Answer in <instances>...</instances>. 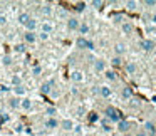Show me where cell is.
<instances>
[{
	"mask_svg": "<svg viewBox=\"0 0 156 136\" xmlns=\"http://www.w3.org/2000/svg\"><path fill=\"white\" fill-rule=\"evenodd\" d=\"M104 114H106V118H108L111 123H119V121H122V114H121V113H119L116 108H112V106H108V108L104 109Z\"/></svg>",
	"mask_w": 156,
	"mask_h": 136,
	"instance_id": "6da1fadb",
	"label": "cell"
},
{
	"mask_svg": "<svg viewBox=\"0 0 156 136\" xmlns=\"http://www.w3.org/2000/svg\"><path fill=\"white\" fill-rule=\"evenodd\" d=\"M76 45H77L79 49H89V51H92V49H94V42L87 41L86 37H77Z\"/></svg>",
	"mask_w": 156,
	"mask_h": 136,
	"instance_id": "7a4b0ae2",
	"label": "cell"
},
{
	"mask_svg": "<svg viewBox=\"0 0 156 136\" xmlns=\"http://www.w3.org/2000/svg\"><path fill=\"white\" fill-rule=\"evenodd\" d=\"M154 47H156V44H154V41H151V39H144V41H141V49L143 51L151 52V51H154Z\"/></svg>",
	"mask_w": 156,
	"mask_h": 136,
	"instance_id": "3957f363",
	"label": "cell"
},
{
	"mask_svg": "<svg viewBox=\"0 0 156 136\" xmlns=\"http://www.w3.org/2000/svg\"><path fill=\"white\" fill-rule=\"evenodd\" d=\"M79 24H81V22H79V19H76V17H69L67 19V30H77L79 29Z\"/></svg>",
	"mask_w": 156,
	"mask_h": 136,
	"instance_id": "277c9868",
	"label": "cell"
},
{
	"mask_svg": "<svg viewBox=\"0 0 156 136\" xmlns=\"http://www.w3.org/2000/svg\"><path fill=\"white\" fill-rule=\"evenodd\" d=\"M143 131L146 133V134H151V136H154L156 134V124L153 121H146L144 123V129Z\"/></svg>",
	"mask_w": 156,
	"mask_h": 136,
	"instance_id": "5b68a950",
	"label": "cell"
},
{
	"mask_svg": "<svg viewBox=\"0 0 156 136\" xmlns=\"http://www.w3.org/2000/svg\"><path fill=\"white\" fill-rule=\"evenodd\" d=\"M41 32H45V34H52L54 32V24L49 20H44L41 24Z\"/></svg>",
	"mask_w": 156,
	"mask_h": 136,
	"instance_id": "8992f818",
	"label": "cell"
},
{
	"mask_svg": "<svg viewBox=\"0 0 156 136\" xmlns=\"http://www.w3.org/2000/svg\"><path fill=\"white\" fill-rule=\"evenodd\" d=\"M37 25H39L37 19L30 17V20H29L27 24L24 25V27H25V32H35V29H37Z\"/></svg>",
	"mask_w": 156,
	"mask_h": 136,
	"instance_id": "52a82bcc",
	"label": "cell"
},
{
	"mask_svg": "<svg viewBox=\"0 0 156 136\" xmlns=\"http://www.w3.org/2000/svg\"><path fill=\"white\" fill-rule=\"evenodd\" d=\"M24 41H25V44H35L37 42V32H25Z\"/></svg>",
	"mask_w": 156,
	"mask_h": 136,
	"instance_id": "ba28073f",
	"label": "cell"
},
{
	"mask_svg": "<svg viewBox=\"0 0 156 136\" xmlns=\"http://www.w3.org/2000/svg\"><path fill=\"white\" fill-rule=\"evenodd\" d=\"M118 129H119L121 133H124V134H126V133H129V129H131V123L126 121V119H122V121L118 123Z\"/></svg>",
	"mask_w": 156,
	"mask_h": 136,
	"instance_id": "9c48e42d",
	"label": "cell"
},
{
	"mask_svg": "<svg viewBox=\"0 0 156 136\" xmlns=\"http://www.w3.org/2000/svg\"><path fill=\"white\" fill-rule=\"evenodd\" d=\"M89 30H91V27H89V24H87V22H81V24H79L77 32L81 34V37H86V35L89 34Z\"/></svg>",
	"mask_w": 156,
	"mask_h": 136,
	"instance_id": "30bf717a",
	"label": "cell"
},
{
	"mask_svg": "<svg viewBox=\"0 0 156 136\" xmlns=\"http://www.w3.org/2000/svg\"><path fill=\"white\" fill-rule=\"evenodd\" d=\"M61 126H62V129H64V131H72V129H74V121H72L71 118H66L64 121L61 123Z\"/></svg>",
	"mask_w": 156,
	"mask_h": 136,
	"instance_id": "8fae6325",
	"label": "cell"
},
{
	"mask_svg": "<svg viewBox=\"0 0 156 136\" xmlns=\"http://www.w3.org/2000/svg\"><path fill=\"white\" fill-rule=\"evenodd\" d=\"M94 71L96 72H104L106 71V61H102V59H96L94 61Z\"/></svg>",
	"mask_w": 156,
	"mask_h": 136,
	"instance_id": "7c38bea8",
	"label": "cell"
},
{
	"mask_svg": "<svg viewBox=\"0 0 156 136\" xmlns=\"http://www.w3.org/2000/svg\"><path fill=\"white\" fill-rule=\"evenodd\" d=\"M54 86V81H45L41 84V92L42 94H51V88Z\"/></svg>",
	"mask_w": 156,
	"mask_h": 136,
	"instance_id": "4fadbf2b",
	"label": "cell"
},
{
	"mask_svg": "<svg viewBox=\"0 0 156 136\" xmlns=\"http://www.w3.org/2000/svg\"><path fill=\"white\" fill-rule=\"evenodd\" d=\"M32 106H34V102H32V99H30V98H24V99H20V108H22V109H25V111H30Z\"/></svg>",
	"mask_w": 156,
	"mask_h": 136,
	"instance_id": "5bb4252c",
	"label": "cell"
},
{
	"mask_svg": "<svg viewBox=\"0 0 156 136\" xmlns=\"http://www.w3.org/2000/svg\"><path fill=\"white\" fill-rule=\"evenodd\" d=\"M71 79L74 82H82L84 81V74H82L81 71H72L71 72Z\"/></svg>",
	"mask_w": 156,
	"mask_h": 136,
	"instance_id": "9a60e30c",
	"label": "cell"
},
{
	"mask_svg": "<svg viewBox=\"0 0 156 136\" xmlns=\"http://www.w3.org/2000/svg\"><path fill=\"white\" fill-rule=\"evenodd\" d=\"M44 124H45V128H47V129H55V128L59 126V121H57L55 118H49L47 121L44 123Z\"/></svg>",
	"mask_w": 156,
	"mask_h": 136,
	"instance_id": "2e32d148",
	"label": "cell"
},
{
	"mask_svg": "<svg viewBox=\"0 0 156 136\" xmlns=\"http://www.w3.org/2000/svg\"><path fill=\"white\" fill-rule=\"evenodd\" d=\"M99 94L102 98H111V88L109 86H99Z\"/></svg>",
	"mask_w": 156,
	"mask_h": 136,
	"instance_id": "e0dca14e",
	"label": "cell"
},
{
	"mask_svg": "<svg viewBox=\"0 0 156 136\" xmlns=\"http://www.w3.org/2000/svg\"><path fill=\"white\" fill-rule=\"evenodd\" d=\"M14 89V92H15V96H25V92H27V88H25L24 84H20V86H15V88H12Z\"/></svg>",
	"mask_w": 156,
	"mask_h": 136,
	"instance_id": "ac0fdd59",
	"label": "cell"
},
{
	"mask_svg": "<svg viewBox=\"0 0 156 136\" xmlns=\"http://www.w3.org/2000/svg\"><path fill=\"white\" fill-rule=\"evenodd\" d=\"M41 12L42 14L45 15V17H52V15H54V9H52V5H44V7L41 9Z\"/></svg>",
	"mask_w": 156,
	"mask_h": 136,
	"instance_id": "d6986e66",
	"label": "cell"
},
{
	"mask_svg": "<svg viewBox=\"0 0 156 136\" xmlns=\"http://www.w3.org/2000/svg\"><path fill=\"white\" fill-rule=\"evenodd\" d=\"M122 32L124 34H131L133 30H134V25H133V22H122Z\"/></svg>",
	"mask_w": 156,
	"mask_h": 136,
	"instance_id": "ffe728a7",
	"label": "cell"
},
{
	"mask_svg": "<svg viewBox=\"0 0 156 136\" xmlns=\"http://www.w3.org/2000/svg\"><path fill=\"white\" fill-rule=\"evenodd\" d=\"M9 106H10L12 109H17V108H20V98H17V96H14V98H10V101H9Z\"/></svg>",
	"mask_w": 156,
	"mask_h": 136,
	"instance_id": "44dd1931",
	"label": "cell"
},
{
	"mask_svg": "<svg viewBox=\"0 0 156 136\" xmlns=\"http://www.w3.org/2000/svg\"><path fill=\"white\" fill-rule=\"evenodd\" d=\"M114 51H116V54H118L119 57H121V55L126 52V45L122 44V42H118V44L114 45Z\"/></svg>",
	"mask_w": 156,
	"mask_h": 136,
	"instance_id": "7402d4cb",
	"label": "cell"
},
{
	"mask_svg": "<svg viewBox=\"0 0 156 136\" xmlns=\"http://www.w3.org/2000/svg\"><path fill=\"white\" fill-rule=\"evenodd\" d=\"M29 20H30V15H29L27 12H22V14H19V24L25 25Z\"/></svg>",
	"mask_w": 156,
	"mask_h": 136,
	"instance_id": "603a6c76",
	"label": "cell"
},
{
	"mask_svg": "<svg viewBox=\"0 0 156 136\" xmlns=\"http://www.w3.org/2000/svg\"><path fill=\"white\" fill-rule=\"evenodd\" d=\"M121 96H122L124 99H131V98H133V89H131V88H122Z\"/></svg>",
	"mask_w": 156,
	"mask_h": 136,
	"instance_id": "cb8c5ba5",
	"label": "cell"
},
{
	"mask_svg": "<svg viewBox=\"0 0 156 136\" xmlns=\"http://www.w3.org/2000/svg\"><path fill=\"white\" fill-rule=\"evenodd\" d=\"M10 82H12V86H14V88H15V86H20L22 84V77L19 74H14L10 77Z\"/></svg>",
	"mask_w": 156,
	"mask_h": 136,
	"instance_id": "d4e9b609",
	"label": "cell"
},
{
	"mask_svg": "<svg viewBox=\"0 0 156 136\" xmlns=\"http://www.w3.org/2000/svg\"><path fill=\"white\" fill-rule=\"evenodd\" d=\"M136 64L134 62H128V64H126V72H128V74H134L136 72Z\"/></svg>",
	"mask_w": 156,
	"mask_h": 136,
	"instance_id": "484cf974",
	"label": "cell"
},
{
	"mask_svg": "<svg viewBox=\"0 0 156 136\" xmlns=\"http://www.w3.org/2000/svg\"><path fill=\"white\" fill-rule=\"evenodd\" d=\"M45 113H47L49 118H55V114H57V109H55L54 106H49V108L45 109Z\"/></svg>",
	"mask_w": 156,
	"mask_h": 136,
	"instance_id": "4316f807",
	"label": "cell"
},
{
	"mask_svg": "<svg viewBox=\"0 0 156 136\" xmlns=\"http://www.w3.org/2000/svg\"><path fill=\"white\" fill-rule=\"evenodd\" d=\"M136 7H138V2H134V0L126 2V9H128V10H136Z\"/></svg>",
	"mask_w": 156,
	"mask_h": 136,
	"instance_id": "83f0119b",
	"label": "cell"
},
{
	"mask_svg": "<svg viewBox=\"0 0 156 136\" xmlns=\"http://www.w3.org/2000/svg\"><path fill=\"white\" fill-rule=\"evenodd\" d=\"M111 64L114 66V67H119V66L122 64V59L119 57V55H116V57H112V59H111Z\"/></svg>",
	"mask_w": 156,
	"mask_h": 136,
	"instance_id": "f1b7e54d",
	"label": "cell"
},
{
	"mask_svg": "<svg viewBox=\"0 0 156 136\" xmlns=\"http://www.w3.org/2000/svg\"><path fill=\"white\" fill-rule=\"evenodd\" d=\"M86 5H87V4H86V2H77V4H76V12H84L86 10Z\"/></svg>",
	"mask_w": 156,
	"mask_h": 136,
	"instance_id": "f546056e",
	"label": "cell"
},
{
	"mask_svg": "<svg viewBox=\"0 0 156 136\" xmlns=\"http://www.w3.org/2000/svg\"><path fill=\"white\" fill-rule=\"evenodd\" d=\"M104 76L109 81H116V72L114 71H104Z\"/></svg>",
	"mask_w": 156,
	"mask_h": 136,
	"instance_id": "4dcf8cb0",
	"label": "cell"
},
{
	"mask_svg": "<svg viewBox=\"0 0 156 136\" xmlns=\"http://www.w3.org/2000/svg\"><path fill=\"white\" fill-rule=\"evenodd\" d=\"M37 39H39V41H49V39H51V34H45V32H39V34H37Z\"/></svg>",
	"mask_w": 156,
	"mask_h": 136,
	"instance_id": "1f68e13d",
	"label": "cell"
},
{
	"mask_svg": "<svg viewBox=\"0 0 156 136\" xmlns=\"http://www.w3.org/2000/svg\"><path fill=\"white\" fill-rule=\"evenodd\" d=\"M146 34L156 35V25H146Z\"/></svg>",
	"mask_w": 156,
	"mask_h": 136,
	"instance_id": "d6a6232c",
	"label": "cell"
},
{
	"mask_svg": "<svg viewBox=\"0 0 156 136\" xmlns=\"http://www.w3.org/2000/svg\"><path fill=\"white\" fill-rule=\"evenodd\" d=\"M91 5H92L94 9H102L104 2H102V0H92V2H91Z\"/></svg>",
	"mask_w": 156,
	"mask_h": 136,
	"instance_id": "836d02e7",
	"label": "cell"
},
{
	"mask_svg": "<svg viewBox=\"0 0 156 136\" xmlns=\"http://www.w3.org/2000/svg\"><path fill=\"white\" fill-rule=\"evenodd\" d=\"M87 118H89V121H91V123L99 121V114H98V113H89V116H87Z\"/></svg>",
	"mask_w": 156,
	"mask_h": 136,
	"instance_id": "e575fe53",
	"label": "cell"
},
{
	"mask_svg": "<svg viewBox=\"0 0 156 136\" xmlns=\"http://www.w3.org/2000/svg\"><path fill=\"white\" fill-rule=\"evenodd\" d=\"M2 64L4 66H12V57L10 55H4V57H2Z\"/></svg>",
	"mask_w": 156,
	"mask_h": 136,
	"instance_id": "d590c367",
	"label": "cell"
},
{
	"mask_svg": "<svg viewBox=\"0 0 156 136\" xmlns=\"http://www.w3.org/2000/svg\"><path fill=\"white\" fill-rule=\"evenodd\" d=\"M25 44H17V45H14V51L15 52H25Z\"/></svg>",
	"mask_w": 156,
	"mask_h": 136,
	"instance_id": "8d00e7d4",
	"label": "cell"
},
{
	"mask_svg": "<svg viewBox=\"0 0 156 136\" xmlns=\"http://www.w3.org/2000/svg\"><path fill=\"white\" fill-rule=\"evenodd\" d=\"M32 74H34V76H41L42 74V67H41V66H34V67H32Z\"/></svg>",
	"mask_w": 156,
	"mask_h": 136,
	"instance_id": "74e56055",
	"label": "cell"
},
{
	"mask_svg": "<svg viewBox=\"0 0 156 136\" xmlns=\"http://www.w3.org/2000/svg\"><path fill=\"white\" fill-rule=\"evenodd\" d=\"M5 25H7V15H0V29L2 27H5Z\"/></svg>",
	"mask_w": 156,
	"mask_h": 136,
	"instance_id": "f35d334b",
	"label": "cell"
},
{
	"mask_svg": "<svg viewBox=\"0 0 156 136\" xmlns=\"http://www.w3.org/2000/svg\"><path fill=\"white\" fill-rule=\"evenodd\" d=\"M9 119H10V116H9L7 113H2V114H0V123H5V121H9Z\"/></svg>",
	"mask_w": 156,
	"mask_h": 136,
	"instance_id": "ab89813d",
	"label": "cell"
},
{
	"mask_svg": "<svg viewBox=\"0 0 156 136\" xmlns=\"http://www.w3.org/2000/svg\"><path fill=\"white\" fill-rule=\"evenodd\" d=\"M144 5H146V7H154V5H156V0H144Z\"/></svg>",
	"mask_w": 156,
	"mask_h": 136,
	"instance_id": "60d3db41",
	"label": "cell"
},
{
	"mask_svg": "<svg viewBox=\"0 0 156 136\" xmlns=\"http://www.w3.org/2000/svg\"><path fill=\"white\" fill-rule=\"evenodd\" d=\"M57 15H59V17H61V19L67 17V10H64V9H61V10L57 12Z\"/></svg>",
	"mask_w": 156,
	"mask_h": 136,
	"instance_id": "b9f144b4",
	"label": "cell"
},
{
	"mask_svg": "<svg viewBox=\"0 0 156 136\" xmlns=\"http://www.w3.org/2000/svg\"><path fill=\"white\" fill-rule=\"evenodd\" d=\"M114 22H121V24H122V22H124L122 15H116V17H114Z\"/></svg>",
	"mask_w": 156,
	"mask_h": 136,
	"instance_id": "7bdbcfd3",
	"label": "cell"
},
{
	"mask_svg": "<svg viewBox=\"0 0 156 136\" xmlns=\"http://www.w3.org/2000/svg\"><path fill=\"white\" fill-rule=\"evenodd\" d=\"M131 106H134V108H136V106H139V101H138V99H133L131 98Z\"/></svg>",
	"mask_w": 156,
	"mask_h": 136,
	"instance_id": "ee69618b",
	"label": "cell"
},
{
	"mask_svg": "<svg viewBox=\"0 0 156 136\" xmlns=\"http://www.w3.org/2000/svg\"><path fill=\"white\" fill-rule=\"evenodd\" d=\"M102 129H104L106 133H109V131H111L112 128H111V126H109V124H104V126H102Z\"/></svg>",
	"mask_w": 156,
	"mask_h": 136,
	"instance_id": "f6af8a7d",
	"label": "cell"
},
{
	"mask_svg": "<svg viewBox=\"0 0 156 136\" xmlns=\"http://www.w3.org/2000/svg\"><path fill=\"white\" fill-rule=\"evenodd\" d=\"M74 131L77 133V134H81V131H82V129H81V126H74Z\"/></svg>",
	"mask_w": 156,
	"mask_h": 136,
	"instance_id": "bcb514c9",
	"label": "cell"
},
{
	"mask_svg": "<svg viewBox=\"0 0 156 136\" xmlns=\"http://www.w3.org/2000/svg\"><path fill=\"white\" fill-rule=\"evenodd\" d=\"M134 136H148V134H146V133L144 131H138V133H136V134Z\"/></svg>",
	"mask_w": 156,
	"mask_h": 136,
	"instance_id": "7dc6e473",
	"label": "cell"
},
{
	"mask_svg": "<svg viewBox=\"0 0 156 136\" xmlns=\"http://www.w3.org/2000/svg\"><path fill=\"white\" fill-rule=\"evenodd\" d=\"M77 113H79V116H82V113H84V108H79Z\"/></svg>",
	"mask_w": 156,
	"mask_h": 136,
	"instance_id": "c3c4849f",
	"label": "cell"
},
{
	"mask_svg": "<svg viewBox=\"0 0 156 136\" xmlns=\"http://www.w3.org/2000/svg\"><path fill=\"white\" fill-rule=\"evenodd\" d=\"M151 20H153V25H156V14L153 15V19H151Z\"/></svg>",
	"mask_w": 156,
	"mask_h": 136,
	"instance_id": "681fc988",
	"label": "cell"
},
{
	"mask_svg": "<svg viewBox=\"0 0 156 136\" xmlns=\"http://www.w3.org/2000/svg\"><path fill=\"white\" fill-rule=\"evenodd\" d=\"M124 136H133V134H131V133H126V134H124Z\"/></svg>",
	"mask_w": 156,
	"mask_h": 136,
	"instance_id": "f907efd6",
	"label": "cell"
},
{
	"mask_svg": "<svg viewBox=\"0 0 156 136\" xmlns=\"http://www.w3.org/2000/svg\"><path fill=\"white\" fill-rule=\"evenodd\" d=\"M37 136H45V134H37Z\"/></svg>",
	"mask_w": 156,
	"mask_h": 136,
	"instance_id": "816d5d0a",
	"label": "cell"
},
{
	"mask_svg": "<svg viewBox=\"0 0 156 136\" xmlns=\"http://www.w3.org/2000/svg\"><path fill=\"white\" fill-rule=\"evenodd\" d=\"M154 55H156V51H154Z\"/></svg>",
	"mask_w": 156,
	"mask_h": 136,
	"instance_id": "f5cc1de1",
	"label": "cell"
}]
</instances>
